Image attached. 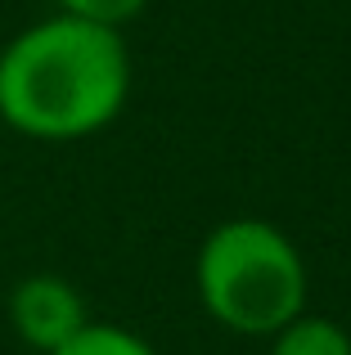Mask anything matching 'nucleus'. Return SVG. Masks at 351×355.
<instances>
[{"label": "nucleus", "instance_id": "obj_3", "mask_svg": "<svg viewBox=\"0 0 351 355\" xmlns=\"http://www.w3.org/2000/svg\"><path fill=\"white\" fill-rule=\"evenodd\" d=\"M86 320V302L63 275H27L9 293V329L18 333L23 347L41 355L63 347Z\"/></svg>", "mask_w": 351, "mask_h": 355}, {"label": "nucleus", "instance_id": "obj_2", "mask_svg": "<svg viewBox=\"0 0 351 355\" xmlns=\"http://www.w3.org/2000/svg\"><path fill=\"white\" fill-rule=\"evenodd\" d=\"M198 302L221 329L271 338L307 311V261L271 220L239 216L216 225L194 261Z\"/></svg>", "mask_w": 351, "mask_h": 355}, {"label": "nucleus", "instance_id": "obj_6", "mask_svg": "<svg viewBox=\"0 0 351 355\" xmlns=\"http://www.w3.org/2000/svg\"><path fill=\"white\" fill-rule=\"evenodd\" d=\"M149 0H59L63 14H77V18H90V23H104V27H122L131 18L144 14Z\"/></svg>", "mask_w": 351, "mask_h": 355}, {"label": "nucleus", "instance_id": "obj_5", "mask_svg": "<svg viewBox=\"0 0 351 355\" xmlns=\"http://www.w3.org/2000/svg\"><path fill=\"white\" fill-rule=\"evenodd\" d=\"M50 355H158V351H153L140 333L122 329V324L86 320L68 342H63V347H54Z\"/></svg>", "mask_w": 351, "mask_h": 355}, {"label": "nucleus", "instance_id": "obj_4", "mask_svg": "<svg viewBox=\"0 0 351 355\" xmlns=\"http://www.w3.org/2000/svg\"><path fill=\"white\" fill-rule=\"evenodd\" d=\"M271 355H351V333L338 320L302 311L280 333H271Z\"/></svg>", "mask_w": 351, "mask_h": 355}, {"label": "nucleus", "instance_id": "obj_1", "mask_svg": "<svg viewBox=\"0 0 351 355\" xmlns=\"http://www.w3.org/2000/svg\"><path fill=\"white\" fill-rule=\"evenodd\" d=\"M131 95L122 27L50 14L0 45V121L41 144L99 135Z\"/></svg>", "mask_w": 351, "mask_h": 355}]
</instances>
